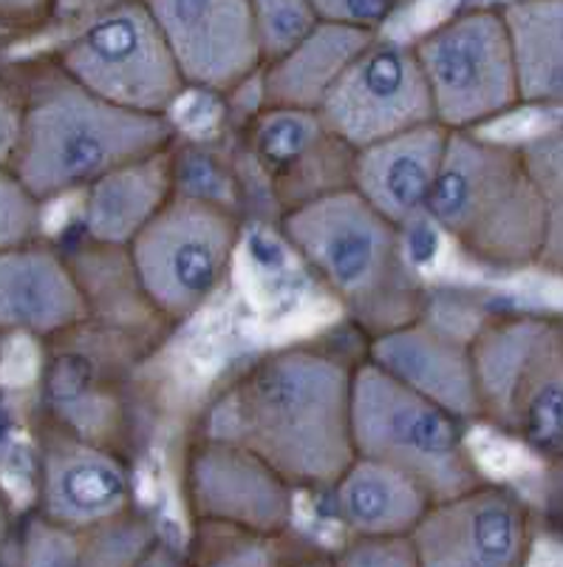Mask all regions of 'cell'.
<instances>
[{
    "label": "cell",
    "instance_id": "34",
    "mask_svg": "<svg viewBox=\"0 0 563 567\" xmlns=\"http://www.w3.org/2000/svg\"><path fill=\"white\" fill-rule=\"evenodd\" d=\"M9 536H12V508H9L7 494L0 491V554L7 550Z\"/></svg>",
    "mask_w": 563,
    "mask_h": 567
},
{
    "label": "cell",
    "instance_id": "30",
    "mask_svg": "<svg viewBox=\"0 0 563 567\" xmlns=\"http://www.w3.org/2000/svg\"><path fill=\"white\" fill-rule=\"evenodd\" d=\"M23 131V89L0 74V165H12Z\"/></svg>",
    "mask_w": 563,
    "mask_h": 567
},
{
    "label": "cell",
    "instance_id": "16",
    "mask_svg": "<svg viewBox=\"0 0 563 567\" xmlns=\"http://www.w3.org/2000/svg\"><path fill=\"white\" fill-rule=\"evenodd\" d=\"M85 321L91 307L71 258L40 239L0 252V336L23 332L54 341Z\"/></svg>",
    "mask_w": 563,
    "mask_h": 567
},
{
    "label": "cell",
    "instance_id": "24",
    "mask_svg": "<svg viewBox=\"0 0 563 567\" xmlns=\"http://www.w3.org/2000/svg\"><path fill=\"white\" fill-rule=\"evenodd\" d=\"M250 7L263 63L281 58L321 23L309 0H250Z\"/></svg>",
    "mask_w": 563,
    "mask_h": 567
},
{
    "label": "cell",
    "instance_id": "31",
    "mask_svg": "<svg viewBox=\"0 0 563 567\" xmlns=\"http://www.w3.org/2000/svg\"><path fill=\"white\" fill-rule=\"evenodd\" d=\"M541 519L546 530L563 542V454L544 463L541 477Z\"/></svg>",
    "mask_w": 563,
    "mask_h": 567
},
{
    "label": "cell",
    "instance_id": "8",
    "mask_svg": "<svg viewBox=\"0 0 563 567\" xmlns=\"http://www.w3.org/2000/svg\"><path fill=\"white\" fill-rule=\"evenodd\" d=\"M436 123L479 131L521 105L519 71L501 9H465L416 40Z\"/></svg>",
    "mask_w": 563,
    "mask_h": 567
},
{
    "label": "cell",
    "instance_id": "17",
    "mask_svg": "<svg viewBox=\"0 0 563 567\" xmlns=\"http://www.w3.org/2000/svg\"><path fill=\"white\" fill-rule=\"evenodd\" d=\"M368 361L465 423L481 420L470 341L425 321V316L374 336Z\"/></svg>",
    "mask_w": 563,
    "mask_h": 567
},
{
    "label": "cell",
    "instance_id": "23",
    "mask_svg": "<svg viewBox=\"0 0 563 567\" xmlns=\"http://www.w3.org/2000/svg\"><path fill=\"white\" fill-rule=\"evenodd\" d=\"M154 545L150 523L134 516V508L83 534V565H134Z\"/></svg>",
    "mask_w": 563,
    "mask_h": 567
},
{
    "label": "cell",
    "instance_id": "4",
    "mask_svg": "<svg viewBox=\"0 0 563 567\" xmlns=\"http://www.w3.org/2000/svg\"><path fill=\"white\" fill-rule=\"evenodd\" d=\"M425 216L468 258L515 272L535 267L550 202L532 179L521 145L450 131Z\"/></svg>",
    "mask_w": 563,
    "mask_h": 567
},
{
    "label": "cell",
    "instance_id": "3",
    "mask_svg": "<svg viewBox=\"0 0 563 567\" xmlns=\"http://www.w3.org/2000/svg\"><path fill=\"white\" fill-rule=\"evenodd\" d=\"M23 89V131L12 171L38 199L85 190L125 162L174 145L167 114H142L96 97L60 65L34 71Z\"/></svg>",
    "mask_w": 563,
    "mask_h": 567
},
{
    "label": "cell",
    "instance_id": "36",
    "mask_svg": "<svg viewBox=\"0 0 563 567\" xmlns=\"http://www.w3.org/2000/svg\"><path fill=\"white\" fill-rule=\"evenodd\" d=\"M397 3H403V0H397Z\"/></svg>",
    "mask_w": 563,
    "mask_h": 567
},
{
    "label": "cell",
    "instance_id": "13",
    "mask_svg": "<svg viewBox=\"0 0 563 567\" xmlns=\"http://www.w3.org/2000/svg\"><path fill=\"white\" fill-rule=\"evenodd\" d=\"M187 89L230 94L263 65L250 0H145Z\"/></svg>",
    "mask_w": 563,
    "mask_h": 567
},
{
    "label": "cell",
    "instance_id": "26",
    "mask_svg": "<svg viewBox=\"0 0 563 567\" xmlns=\"http://www.w3.org/2000/svg\"><path fill=\"white\" fill-rule=\"evenodd\" d=\"M23 565L38 567H69L83 565V534L54 523L49 516H32L23 528Z\"/></svg>",
    "mask_w": 563,
    "mask_h": 567
},
{
    "label": "cell",
    "instance_id": "32",
    "mask_svg": "<svg viewBox=\"0 0 563 567\" xmlns=\"http://www.w3.org/2000/svg\"><path fill=\"white\" fill-rule=\"evenodd\" d=\"M538 270L552 272V276L563 278V199L552 202L550 205V219H546L544 245L538 252L535 261Z\"/></svg>",
    "mask_w": 563,
    "mask_h": 567
},
{
    "label": "cell",
    "instance_id": "6",
    "mask_svg": "<svg viewBox=\"0 0 563 567\" xmlns=\"http://www.w3.org/2000/svg\"><path fill=\"white\" fill-rule=\"evenodd\" d=\"M352 437L354 454L394 465L430 499H448L487 480L465 437V420L374 361L354 367Z\"/></svg>",
    "mask_w": 563,
    "mask_h": 567
},
{
    "label": "cell",
    "instance_id": "20",
    "mask_svg": "<svg viewBox=\"0 0 563 567\" xmlns=\"http://www.w3.org/2000/svg\"><path fill=\"white\" fill-rule=\"evenodd\" d=\"M377 38L374 29L321 20L303 40L258 71L261 103L275 109L317 111L346 65Z\"/></svg>",
    "mask_w": 563,
    "mask_h": 567
},
{
    "label": "cell",
    "instance_id": "29",
    "mask_svg": "<svg viewBox=\"0 0 563 567\" xmlns=\"http://www.w3.org/2000/svg\"><path fill=\"white\" fill-rule=\"evenodd\" d=\"M309 7L314 9L317 20L377 32L397 9V0H309Z\"/></svg>",
    "mask_w": 563,
    "mask_h": 567
},
{
    "label": "cell",
    "instance_id": "7",
    "mask_svg": "<svg viewBox=\"0 0 563 567\" xmlns=\"http://www.w3.org/2000/svg\"><path fill=\"white\" fill-rule=\"evenodd\" d=\"M241 241L232 205L176 194L128 245L142 292L165 321H187L218 292Z\"/></svg>",
    "mask_w": 563,
    "mask_h": 567
},
{
    "label": "cell",
    "instance_id": "12",
    "mask_svg": "<svg viewBox=\"0 0 563 567\" xmlns=\"http://www.w3.org/2000/svg\"><path fill=\"white\" fill-rule=\"evenodd\" d=\"M185 494L192 519L207 528L272 539L295 519V485L241 443L210 434L187 452Z\"/></svg>",
    "mask_w": 563,
    "mask_h": 567
},
{
    "label": "cell",
    "instance_id": "27",
    "mask_svg": "<svg viewBox=\"0 0 563 567\" xmlns=\"http://www.w3.org/2000/svg\"><path fill=\"white\" fill-rule=\"evenodd\" d=\"M346 567H419L410 534L405 536H359L354 534L337 554Z\"/></svg>",
    "mask_w": 563,
    "mask_h": 567
},
{
    "label": "cell",
    "instance_id": "14",
    "mask_svg": "<svg viewBox=\"0 0 563 567\" xmlns=\"http://www.w3.org/2000/svg\"><path fill=\"white\" fill-rule=\"evenodd\" d=\"M131 508L134 477L119 454L60 420L40 429L38 514L85 534Z\"/></svg>",
    "mask_w": 563,
    "mask_h": 567
},
{
    "label": "cell",
    "instance_id": "33",
    "mask_svg": "<svg viewBox=\"0 0 563 567\" xmlns=\"http://www.w3.org/2000/svg\"><path fill=\"white\" fill-rule=\"evenodd\" d=\"M58 0H0V29H20L43 23Z\"/></svg>",
    "mask_w": 563,
    "mask_h": 567
},
{
    "label": "cell",
    "instance_id": "5",
    "mask_svg": "<svg viewBox=\"0 0 563 567\" xmlns=\"http://www.w3.org/2000/svg\"><path fill=\"white\" fill-rule=\"evenodd\" d=\"M481 420L535 457L563 454V327L544 312H504L470 338Z\"/></svg>",
    "mask_w": 563,
    "mask_h": 567
},
{
    "label": "cell",
    "instance_id": "15",
    "mask_svg": "<svg viewBox=\"0 0 563 567\" xmlns=\"http://www.w3.org/2000/svg\"><path fill=\"white\" fill-rule=\"evenodd\" d=\"M250 148L281 210L352 187L354 151L323 125L317 111L263 105L250 128Z\"/></svg>",
    "mask_w": 563,
    "mask_h": 567
},
{
    "label": "cell",
    "instance_id": "1",
    "mask_svg": "<svg viewBox=\"0 0 563 567\" xmlns=\"http://www.w3.org/2000/svg\"><path fill=\"white\" fill-rule=\"evenodd\" d=\"M354 367L323 349L263 354L207 414L210 437L256 452L295 488L329 491L354 454Z\"/></svg>",
    "mask_w": 563,
    "mask_h": 567
},
{
    "label": "cell",
    "instance_id": "21",
    "mask_svg": "<svg viewBox=\"0 0 563 567\" xmlns=\"http://www.w3.org/2000/svg\"><path fill=\"white\" fill-rule=\"evenodd\" d=\"M340 523L359 536H405L434 503L423 485L388 463L354 457L332 485Z\"/></svg>",
    "mask_w": 563,
    "mask_h": 567
},
{
    "label": "cell",
    "instance_id": "22",
    "mask_svg": "<svg viewBox=\"0 0 563 567\" xmlns=\"http://www.w3.org/2000/svg\"><path fill=\"white\" fill-rule=\"evenodd\" d=\"M510 29L521 103L563 109V0H510Z\"/></svg>",
    "mask_w": 563,
    "mask_h": 567
},
{
    "label": "cell",
    "instance_id": "11",
    "mask_svg": "<svg viewBox=\"0 0 563 567\" xmlns=\"http://www.w3.org/2000/svg\"><path fill=\"white\" fill-rule=\"evenodd\" d=\"M317 114L352 151L436 120L414 45L383 38L346 65Z\"/></svg>",
    "mask_w": 563,
    "mask_h": 567
},
{
    "label": "cell",
    "instance_id": "18",
    "mask_svg": "<svg viewBox=\"0 0 563 567\" xmlns=\"http://www.w3.org/2000/svg\"><path fill=\"white\" fill-rule=\"evenodd\" d=\"M448 136L450 131L434 120L357 148L352 156V187L388 221L410 225L428 210Z\"/></svg>",
    "mask_w": 563,
    "mask_h": 567
},
{
    "label": "cell",
    "instance_id": "2",
    "mask_svg": "<svg viewBox=\"0 0 563 567\" xmlns=\"http://www.w3.org/2000/svg\"><path fill=\"white\" fill-rule=\"evenodd\" d=\"M281 233L372 338L425 316V284L410 265L403 227L354 187L283 210Z\"/></svg>",
    "mask_w": 563,
    "mask_h": 567
},
{
    "label": "cell",
    "instance_id": "35",
    "mask_svg": "<svg viewBox=\"0 0 563 567\" xmlns=\"http://www.w3.org/2000/svg\"><path fill=\"white\" fill-rule=\"evenodd\" d=\"M557 318H561V327H563V316H557Z\"/></svg>",
    "mask_w": 563,
    "mask_h": 567
},
{
    "label": "cell",
    "instance_id": "10",
    "mask_svg": "<svg viewBox=\"0 0 563 567\" xmlns=\"http://www.w3.org/2000/svg\"><path fill=\"white\" fill-rule=\"evenodd\" d=\"M410 539L419 567H521L535 545V508L512 485L484 480L434 499Z\"/></svg>",
    "mask_w": 563,
    "mask_h": 567
},
{
    "label": "cell",
    "instance_id": "25",
    "mask_svg": "<svg viewBox=\"0 0 563 567\" xmlns=\"http://www.w3.org/2000/svg\"><path fill=\"white\" fill-rule=\"evenodd\" d=\"M43 199L23 185L12 165H0V252L40 239Z\"/></svg>",
    "mask_w": 563,
    "mask_h": 567
},
{
    "label": "cell",
    "instance_id": "9",
    "mask_svg": "<svg viewBox=\"0 0 563 567\" xmlns=\"http://www.w3.org/2000/svg\"><path fill=\"white\" fill-rule=\"evenodd\" d=\"M58 65L96 97L142 114H170L185 78L145 0H119L60 49Z\"/></svg>",
    "mask_w": 563,
    "mask_h": 567
},
{
    "label": "cell",
    "instance_id": "28",
    "mask_svg": "<svg viewBox=\"0 0 563 567\" xmlns=\"http://www.w3.org/2000/svg\"><path fill=\"white\" fill-rule=\"evenodd\" d=\"M526 168H530L532 179L541 187V194L546 202L563 199V125L552 128L541 136H532L530 142L521 145Z\"/></svg>",
    "mask_w": 563,
    "mask_h": 567
},
{
    "label": "cell",
    "instance_id": "19",
    "mask_svg": "<svg viewBox=\"0 0 563 567\" xmlns=\"http://www.w3.org/2000/svg\"><path fill=\"white\" fill-rule=\"evenodd\" d=\"M83 194V230L88 241L128 247L176 196L174 145L108 171Z\"/></svg>",
    "mask_w": 563,
    "mask_h": 567
}]
</instances>
